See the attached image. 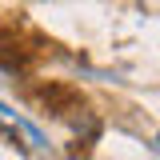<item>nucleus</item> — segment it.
Segmentation results:
<instances>
[]
</instances>
